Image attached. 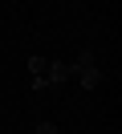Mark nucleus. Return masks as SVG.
<instances>
[{"mask_svg":"<svg viewBox=\"0 0 122 134\" xmlns=\"http://www.w3.org/2000/svg\"><path fill=\"white\" fill-rule=\"evenodd\" d=\"M73 77V65H65V61H49V69H45V81L49 85H61V81H69Z\"/></svg>","mask_w":122,"mask_h":134,"instance_id":"obj_2","label":"nucleus"},{"mask_svg":"<svg viewBox=\"0 0 122 134\" xmlns=\"http://www.w3.org/2000/svg\"><path fill=\"white\" fill-rule=\"evenodd\" d=\"M73 73H77V81L81 85H86V90H94V85L98 81H102V73H98V61H94V53H81V57H77V65H73Z\"/></svg>","mask_w":122,"mask_h":134,"instance_id":"obj_1","label":"nucleus"},{"mask_svg":"<svg viewBox=\"0 0 122 134\" xmlns=\"http://www.w3.org/2000/svg\"><path fill=\"white\" fill-rule=\"evenodd\" d=\"M0 53H4V45H0Z\"/></svg>","mask_w":122,"mask_h":134,"instance_id":"obj_5","label":"nucleus"},{"mask_svg":"<svg viewBox=\"0 0 122 134\" xmlns=\"http://www.w3.org/2000/svg\"><path fill=\"white\" fill-rule=\"evenodd\" d=\"M45 69H49L45 57H29V73H33V77H45Z\"/></svg>","mask_w":122,"mask_h":134,"instance_id":"obj_3","label":"nucleus"},{"mask_svg":"<svg viewBox=\"0 0 122 134\" xmlns=\"http://www.w3.org/2000/svg\"><path fill=\"white\" fill-rule=\"evenodd\" d=\"M33 134H57V126H53V122H41V126H37Z\"/></svg>","mask_w":122,"mask_h":134,"instance_id":"obj_4","label":"nucleus"}]
</instances>
